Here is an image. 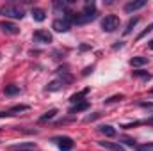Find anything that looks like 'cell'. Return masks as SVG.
Masks as SVG:
<instances>
[{
    "mask_svg": "<svg viewBox=\"0 0 153 151\" xmlns=\"http://www.w3.org/2000/svg\"><path fill=\"white\" fill-rule=\"evenodd\" d=\"M0 14L9 16V18H13V20H22V18L25 16L23 9L18 7V5H4V7L0 9Z\"/></svg>",
    "mask_w": 153,
    "mask_h": 151,
    "instance_id": "6da1fadb",
    "label": "cell"
},
{
    "mask_svg": "<svg viewBox=\"0 0 153 151\" xmlns=\"http://www.w3.org/2000/svg\"><path fill=\"white\" fill-rule=\"evenodd\" d=\"M116 29H119V18L116 14H109L102 20V30L103 32H114Z\"/></svg>",
    "mask_w": 153,
    "mask_h": 151,
    "instance_id": "7a4b0ae2",
    "label": "cell"
},
{
    "mask_svg": "<svg viewBox=\"0 0 153 151\" xmlns=\"http://www.w3.org/2000/svg\"><path fill=\"white\" fill-rule=\"evenodd\" d=\"M52 142H55L61 151H71L75 148V142H73L71 137H53Z\"/></svg>",
    "mask_w": 153,
    "mask_h": 151,
    "instance_id": "3957f363",
    "label": "cell"
},
{
    "mask_svg": "<svg viewBox=\"0 0 153 151\" xmlns=\"http://www.w3.org/2000/svg\"><path fill=\"white\" fill-rule=\"evenodd\" d=\"M32 39H34L36 43H52V34H50L48 30L39 29V30H36V32L32 34Z\"/></svg>",
    "mask_w": 153,
    "mask_h": 151,
    "instance_id": "277c9868",
    "label": "cell"
},
{
    "mask_svg": "<svg viewBox=\"0 0 153 151\" xmlns=\"http://www.w3.org/2000/svg\"><path fill=\"white\" fill-rule=\"evenodd\" d=\"M52 29H53L55 32H68V30L71 29V23L66 21L64 18H62V20L59 18V20H55V21L52 23Z\"/></svg>",
    "mask_w": 153,
    "mask_h": 151,
    "instance_id": "5b68a950",
    "label": "cell"
},
{
    "mask_svg": "<svg viewBox=\"0 0 153 151\" xmlns=\"http://www.w3.org/2000/svg\"><path fill=\"white\" fill-rule=\"evenodd\" d=\"M11 151H34L36 150V144L34 142H20V144H13L9 146Z\"/></svg>",
    "mask_w": 153,
    "mask_h": 151,
    "instance_id": "8992f818",
    "label": "cell"
},
{
    "mask_svg": "<svg viewBox=\"0 0 153 151\" xmlns=\"http://www.w3.org/2000/svg\"><path fill=\"white\" fill-rule=\"evenodd\" d=\"M144 5H146V0H135V2H128V4L125 5V11H126V13H135V11L143 9Z\"/></svg>",
    "mask_w": 153,
    "mask_h": 151,
    "instance_id": "52a82bcc",
    "label": "cell"
},
{
    "mask_svg": "<svg viewBox=\"0 0 153 151\" xmlns=\"http://www.w3.org/2000/svg\"><path fill=\"white\" fill-rule=\"evenodd\" d=\"M0 29H2L5 34H11V36H16V34H20V29H18L16 25L9 23V21H4V23H0Z\"/></svg>",
    "mask_w": 153,
    "mask_h": 151,
    "instance_id": "ba28073f",
    "label": "cell"
},
{
    "mask_svg": "<svg viewBox=\"0 0 153 151\" xmlns=\"http://www.w3.org/2000/svg\"><path fill=\"white\" fill-rule=\"evenodd\" d=\"M102 148H105V150H111V151H125V148L119 144V142H109V141H102V142H98Z\"/></svg>",
    "mask_w": 153,
    "mask_h": 151,
    "instance_id": "9c48e42d",
    "label": "cell"
},
{
    "mask_svg": "<svg viewBox=\"0 0 153 151\" xmlns=\"http://www.w3.org/2000/svg\"><path fill=\"white\" fill-rule=\"evenodd\" d=\"M148 62H150V59L148 57H143V55H137V57H132L130 59V66H134V68H141V66H144Z\"/></svg>",
    "mask_w": 153,
    "mask_h": 151,
    "instance_id": "30bf717a",
    "label": "cell"
},
{
    "mask_svg": "<svg viewBox=\"0 0 153 151\" xmlns=\"http://www.w3.org/2000/svg\"><path fill=\"white\" fill-rule=\"evenodd\" d=\"M62 87H64V84L57 78V80H52V82L45 87V91H48V93H55V91H61Z\"/></svg>",
    "mask_w": 153,
    "mask_h": 151,
    "instance_id": "8fae6325",
    "label": "cell"
},
{
    "mask_svg": "<svg viewBox=\"0 0 153 151\" xmlns=\"http://www.w3.org/2000/svg\"><path fill=\"white\" fill-rule=\"evenodd\" d=\"M30 14H32V18H34L36 21H45V20H46V13H45L41 7H32Z\"/></svg>",
    "mask_w": 153,
    "mask_h": 151,
    "instance_id": "7c38bea8",
    "label": "cell"
},
{
    "mask_svg": "<svg viewBox=\"0 0 153 151\" xmlns=\"http://www.w3.org/2000/svg\"><path fill=\"white\" fill-rule=\"evenodd\" d=\"M98 130L105 135V137H116V128L114 126H111V124H102V126H98Z\"/></svg>",
    "mask_w": 153,
    "mask_h": 151,
    "instance_id": "4fadbf2b",
    "label": "cell"
},
{
    "mask_svg": "<svg viewBox=\"0 0 153 151\" xmlns=\"http://www.w3.org/2000/svg\"><path fill=\"white\" fill-rule=\"evenodd\" d=\"M87 93H89V87H85V89H82L80 93H75L71 98H70V101L73 103V105H76V103H80L82 101V98H85L87 96Z\"/></svg>",
    "mask_w": 153,
    "mask_h": 151,
    "instance_id": "5bb4252c",
    "label": "cell"
},
{
    "mask_svg": "<svg viewBox=\"0 0 153 151\" xmlns=\"http://www.w3.org/2000/svg\"><path fill=\"white\" fill-rule=\"evenodd\" d=\"M71 2H73V0H70V2H62V0H57V2H53V9H55L57 13H61V11H62V13H66Z\"/></svg>",
    "mask_w": 153,
    "mask_h": 151,
    "instance_id": "9a60e30c",
    "label": "cell"
},
{
    "mask_svg": "<svg viewBox=\"0 0 153 151\" xmlns=\"http://www.w3.org/2000/svg\"><path fill=\"white\" fill-rule=\"evenodd\" d=\"M57 73H59V80H61L64 85H68V84H71V82H73V76L70 75L68 71H62V68H61V70H57Z\"/></svg>",
    "mask_w": 153,
    "mask_h": 151,
    "instance_id": "2e32d148",
    "label": "cell"
},
{
    "mask_svg": "<svg viewBox=\"0 0 153 151\" xmlns=\"http://www.w3.org/2000/svg\"><path fill=\"white\" fill-rule=\"evenodd\" d=\"M87 109H89V101H80V103H76V105H73V107L70 109V114L84 112V110H87Z\"/></svg>",
    "mask_w": 153,
    "mask_h": 151,
    "instance_id": "e0dca14e",
    "label": "cell"
},
{
    "mask_svg": "<svg viewBox=\"0 0 153 151\" xmlns=\"http://www.w3.org/2000/svg\"><path fill=\"white\" fill-rule=\"evenodd\" d=\"M22 89H20V85H16V84H11V85H5V94L7 96H14V94H18Z\"/></svg>",
    "mask_w": 153,
    "mask_h": 151,
    "instance_id": "ac0fdd59",
    "label": "cell"
},
{
    "mask_svg": "<svg viewBox=\"0 0 153 151\" xmlns=\"http://www.w3.org/2000/svg\"><path fill=\"white\" fill-rule=\"evenodd\" d=\"M137 23H139V18H137V16H134V18H130V21L126 23V29H125V36H126V34H130V32L134 30V27H135Z\"/></svg>",
    "mask_w": 153,
    "mask_h": 151,
    "instance_id": "d6986e66",
    "label": "cell"
},
{
    "mask_svg": "<svg viewBox=\"0 0 153 151\" xmlns=\"http://www.w3.org/2000/svg\"><path fill=\"white\" fill-rule=\"evenodd\" d=\"M55 114H57V109H50L48 112H45L41 117H39V123H45V121H50L52 117H55Z\"/></svg>",
    "mask_w": 153,
    "mask_h": 151,
    "instance_id": "ffe728a7",
    "label": "cell"
},
{
    "mask_svg": "<svg viewBox=\"0 0 153 151\" xmlns=\"http://www.w3.org/2000/svg\"><path fill=\"white\" fill-rule=\"evenodd\" d=\"M132 75L135 76V78H141V80H152V73H148V71H143V70H139V71H134Z\"/></svg>",
    "mask_w": 153,
    "mask_h": 151,
    "instance_id": "44dd1931",
    "label": "cell"
},
{
    "mask_svg": "<svg viewBox=\"0 0 153 151\" xmlns=\"http://www.w3.org/2000/svg\"><path fill=\"white\" fill-rule=\"evenodd\" d=\"M84 14H98V13H96V7H94L93 2H87V4H85V7H84Z\"/></svg>",
    "mask_w": 153,
    "mask_h": 151,
    "instance_id": "7402d4cb",
    "label": "cell"
},
{
    "mask_svg": "<svg viewBox=\"0 0 153 151\" xmlns=\"http://www.w3.org/2000/svg\"><path fill=\"white\" fill-rule=\"evenodd\" d=\"M25 110H29V105H16V107H13V109L9 110V114L14 115L16 112H25Z\"/></svg>",
    "mask_w": 153,
    "mask_h": 151,
    "instance_id": "603a6c76",
    "label": "cell"
},
{
    "mask_svg": "<svg viewBox=\"0 0 153 151\" xmlns=\"http://www.w3.org/2000/svg\"><path fill=\"white\" fill-rule=\"evenodd\" d=\"M121 100H125V96H123V94H114V96L107 98V100H105V103L109 105V103H116V101H121Z\"/></svg>",
    "mask_w": 153,
    "mask_h": 151,
    "instance_id": "cb8c5ba5",
    "label": "cell"
},
{
    "mask_svg": "<svg viewBox=\"0 0 153 151\" xmlns=\"http://www.w3.org/2000/svg\"><path fill=\"white\" fill-rule=\"evenodd\" d=\"M152 30H153V23H150V25H148V27H146V29H144V30H143L139 36H137V41H139V39H143L144 36H146V34H150Z\"/></svg>",
    "mask_w": 153,
    "mask_h": 151,
    "instance_id": "d4e9b609",
    "label": "cell"
},
{
    "mask_svg": "<svg viewBox=\"0 0 153 151\" xmlns=\"http://www.w3.org/2000/svg\"><path fill=\"white\" fill-rule=\"evenodd\" d=\"M137 151H153V142H148V144H141V146H137Z\"/></svg>",
    "mask_w": 153,
    "mask_h": 151,
    "instance_id": "484cf974",
    "label": "cell"
},
{
    "mask_svg": "<svg viewBox=\"0 0 153 151\" xmlns=\"http://www.w3.org/2000/svg\"><path fill=\"white\" fill-rule=\"evenodd\" d=\"M121 141H123L126 146H135V141H134V139H130V137H123Z\"/></svg>",
    "mask_w": 153,
    "mask_h": 151,
    "instance_id": "4316f807",
    "label": "cell"
},
{
    "mask_svg": "<svg viewBox=\"0 0 153 151\" xmlns=\"http://www.w3.org/2000/svg\"><path fill=\"white\" fill-rule=\"evenodd\" d=\"M100 117V114H93V115H87L85 117V123H91V121H94V119H98Z\"/></svg>",
    "mask_w": 153,
    "mask_h": 151,
    "instance_id": "83f0119b",
    "label": "cell"
},
{
    "mask_svg": "<svg viewBox=\"0 0 153 151\" xmlns=\"http://www.w3.org/2000/svg\"><path fill=\"white\" fill-rule=\"evenodd\" d=\"M93 70H94V66H89V68H85V70L82 71V76H87L89 73H93Z\"/></svg>",
    "mask_w": 153,
    "mask_h": 151,
    "instance_id": "f1b7e54d",
    "label": "cell"
},
{
    "mask_svg": "<svg viewBox=\"0 0 153 151\" xmlns=\"http://www.w3.org/2000/svg\"><path fill=\"white\" fill-rule=\"evenodd\" d=\"M85 50H91L89 44H80V52H85Z\"/></svg>",
    "mask_w": 153,
    "mask_h": 151,
    "instance_id": "f546056e",
    "label": "cell"
},
{
    "mask_svg": "<svg viewBox=\"0 0 153 151\" xmlns=\"http://www.w3.org/2000/svg\"><path fill=\"white\" fill-rule=\"evenodd\" d=\"M123 46V41H117V44H114V50H117V48H121Z\"/></svg>",
    "mask_w": 153,
    "mask_h": 151,
    "instance_id": "4dcf8cb0",
    "label": "cell"
},
{
    "mask_svg": "<svg viewBox=\"0 0 153 151\" xmlns=\"http://www.w3.org/2000/svg\"><path fill=\"white\" fill-rule=\"evenodd\" d=\"M9 115H11L9 112H0V117H9Z\"/></svg>",
    "mask_w": 153,
    "mask_h": 151,
    "instance_id": "1f68e13d",
    "label": "cell"
},
{
    "mask_svg": "<svg viewBox=\"0 0 153 151\" xmlns=\"http://www.w3.org/2000/svg\"><path fill=\"white\" fill-rule=\"evenodd\" d=\"M144 124H153V117H150L148 121H144Z\"/></svg>",
    "mask_w": 153,
    "mask_h": 151,
    "instance_id": "d6a6232c",
    "label": "cell"
},
{
    "mask_svg": "<svg viewBox=\"0 0 153 151\" xmlns=\"http://www.w3.org/2000/svg\"><path fill=\"white\" fill-rule=\"evenodd\" d=\"M148 46H150V48L153 50V41H150V43H148Z\"/></svg>",
    "mask_w": 153,
    "mask_h": 151,
    "instance_id": "836d02e7",
    "label": "cell"
},
{
    "mask_svg": "<svg viewBox=\"0 0 153 151\" xmlns=\"http://www.w3.org/2000/svg\"><path fill=\"white\" fill-rule=\"evenodd\" d=\"M152 94H153V89H152Z\"/></svg>",
    "mask_w": 153,
    "mask_h": 151,
    "instance_id": "e575fe53",
    "label": "cell"
}]
</instances>
